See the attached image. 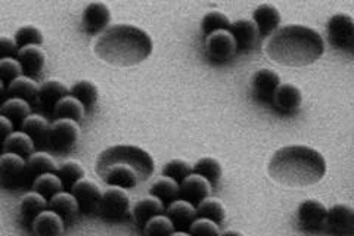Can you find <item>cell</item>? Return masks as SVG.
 Returning <instances> with one entry per match:
<instances>
[{"label": "cell", "instance_id": "cell-24", "mask_svg": "<svg viewBox=\"0 0 354 236\" xmlns=\"http://www.w3.org/2000/svg\"><path fill=\"white\" fill-rule=\"evenodd\" d=\"M68 95H70V89L66 87L62 82L52 78V80H46L41 86H39L37 100L44 108L53 109V107L57 105L62 98Z\"/></svg>", "mask_w": 354, "mask_h": 236}, {"label": "cell", "instance_id": "cell-10", "mask_svg": "<svg viewBox=\"0 0 354 236\" xmlns=\"http://www.w3.org/2000/svg\"><path fill=\"white\" fill-rule=\"evenodd\" d=\"M130 208L129 194L123 188L109 186L102 194L99 212L106 219H120L126 216Z\"/></svg>", "mask_w": 354, "mask_h": 236}, {"label": "cell", "instance_id": "cell-1", "mask_svg": "<svg viewBox=\"0 0 354 236\" xmlns=\"http://www.w3.org/2000/svg\"><path fill=\"white\" fill-rule=\"evenodd\" d=\"M268 172L276 183L290 188H307L319 183L325 177L326 160L312 146L290 145L272 155Z\"/></svg>", "mask_w": 354, "mask_h": 236}, {"label": "cell", "instance_id": "cell-27", "mask_svg": "<svg viewBox=\"0 0 354 236\" xmlns=\"http://www.w3.org/2000/svg\"><path fill=\"white\" fill-rule=\"evenodd\" d=\"M31 114V107L28 102L18 98H9L8 100L0 107V116L6 117L14 127H21L22 122Z\"/></svg>", "mask_w": 354, "mask_h": 236}, {"label": "cell", "instance_id": "cell-26", "mask_svg": "<svg viewBox=\"0 0 354 236\" xmlns=\"http://www.w3.org/2000/svg\"><path fill=\"white\" fill-rule=\"evenodd\" d=\"M35 148L36 145L28 134H26L22 130H18L9 134L2 149L8 154H15L22 156V158H28L31 154H35Z\"/></svg>", "mask_w": 354, "mask_h": 236}, {"label": "cell", "instance_id": "cell-37", "mask_svg": "<svg viewBox=\"0 0 354 236\" xmlns=\"http://www.w3.org/2000/svg\"><path fill=\"white\" fill-rule=\"evenodd\" d=\"M57 176L62 182V186L66 189H71L77 182L84 179V168L79 161L68 160L64 161L57 168Z\"/></svg>", "mask_w": 354, "mask_h": 236}, {"label": "cell", "instance_id": "cell-20", "mask_svg": "<svg viewBox=\"0 0 354 236\" xmlns=\"http://www.w3.org/2000/svg\"><path fill=\"white\" fill-rule=\"evenodd\" d=\"M254 24L257 26L259 31L263 35H273V33L281 28V12L278 8L270 5V3H263L259 5L252 12Z\"/></svg>", "mask_w": 354, "mask_h": 236}, {"label": "cell", "instance_id": "cell-14", "mask_svg": "<svg viewBox=\"0 0 354 236\" xmlns=\"http://www.w3.org/2000/svg\"><path fill=\"white\" fill-rule=\"evenodd\" d=\"M272 102L282 114H294L301 107L303 93L292 83H281L273 93Z\"/></svg>", "mask_w": 354, "mask_h": 236}, {"label": "cell", "instance_id": "cell-47", "mask_svg": "<svg viewBox=\"0 0 354 236\" xmlns=\"http://www.w3.org/2000/svg\"><path fill=\"white\" fill-rule=\"evenodd\" d=\"M170 236H192L191 233H187V232H185V230H174Z\"/></svg>", "mask_w": 354, "mask_h": 236}, {"label": "cell", "instance_id": "cell-39", "mask_svg": "<svg viewBox=\"0 0 354 236\" xmlns=\"http://www.w3.org/2000/svg\"><path fill=\"white\" fill-rule=\"evenodd\" d=\"M15 43L18 49L19 48H24V46H40L43 43L44 37H43V33L40 28H37L36 26H24L21 27L17 33H15V37H14Z\"/></svg>", "mask_w": 354, "mask_h": 236}, {"label": "cell", "instance_id": "cell-15", "mask_svg": "<svg viewBox=\"0 0 354 236\" xmlns=\"http://www.w3.org/2000/svg\"><path fill=\"white\" fill-rule=\"evenodd\" d=\"M182 199L189 201L191 204H199L203 199L212 197L213 185L201 174L192 173L179 183Z\"/></svg>", "mask_w": 354, "mask_h": 236}, {"label": "cell", "instance_id": "cell-43", "mask_svg": "<svg viewBox=\"0 0 354 236\" xmlns=\"http://www.w3.org/2000/svg\"><path fill=\"white\" fill-rule=\"evenodd\" d=\"M21 74H22V69H21L18 60H15V58L0 60V80L6 82L9 84Z\"/></svg>", "mask_w": 354, "mask_h": 236}, {"label": "cell", "instance_id": "cell-42", "mask_svg": "<svg viewBox=\"0 0 354 236\" xmlns=\"http://www.w3.org/2000/svg\"><path fill=\"white\" fill-rule=\"evenodd\" d=\"M189 233L192 236H220L221 232L218 228V223L209 219L199 217L195 219L189 226Z\"/></svg>", "mask_w": 354, "mask_h": 236}, {"label": "cell", "instance_id": "cell-11", "mask_svg": "<svg viewBox=\"0 0 354 236\" xmlns=\"http://www.w3.org/2000/svg\"><path fill=\"white\" fill-rule=\"evenodd\" d=\"M325 229L335 236H354V210L347 204L328 208Z\"/></svg>", "mask_w": 354, "mask_h": 236}, {"label": "cell", "instance_id": "cell-2", "mask_svg": "<svg viewBox=\"0 0 354 236\" xmlns=\"http://www.w3.org/2000/svg\"><path fill=\"white\" fill-rule=\"evenodd\" d=\"M155 163L151 154L135 145L109 146L99 154L96 172L109 186L136 188L152 176Z\"/></svg>", "mask_w": 354, "mask_h": 236}, {"label": "cell", "instance_id": "cell-3", "mask_svg": "<svg viewBox=\"0 0 354 236\" xmlns=\"http://www.w3.org/2000/svg\"><path fill=\"white\" fill-rule=\"evenodd\" d=\"M269 58L285 66H307L325 52L322 36L306 26H285L269 36L264 46Z\"/></svg>", "mask_w": 354, "mask_h": 236}, {"label": "cell", "instance_id": "cell-28", "mask_svg": "<svg viewBox=\"0 0 354 236\" xmlns=\"http://www.w3.org/2000/svg\"><path fill=\"white\" fill-rule=\"evenodd\" d=\"M49 210L55 211L57 215H59L64 220H70L77 216V212L80 211L79 202L74 198L71 192H59L57 195H53L49 202Z\"/></svg>", "mask_w": 354, "mask_h": 236}, {"label": "cell", "instance_id": "cell-38", "mask_svg": "<svg viewBox=\"0 0 354 236\" xmlns=\"http://www.w3.org/2000/svg\"><path fill=\"white\" fill-rule=\"evenodd\" d=\"M174 230V224L164 215L155 216L143 224V236H170Z\"/></svg>", "mask_w": 354, "mask_h": 236}, {"label": "cell", "instance_id": "cell-46", "mask_svg": "<svg viewBox=\"0 0 354 236\" xmlns=\"http://www.w3.org/2000/svg\"><path fill=\"white\" fill-rule=\"evenodd\" d=\"M220 236H243V235L241 232H238V230L230 229V230H226L223 233H220Z\"/></svg>", "mask_w": 354, "mask_h": 236}, {"label": "cell", "instance_id": "cell-48", "mask_svg": "<svg viewBox=\"0 0 354 236\" xmlns=\"http://www.w3.org/2000/svg\"><path fill=\"white\" fill-rule=\"evenodd\" d=\"M5 95V86H3V82L0 80V98H2Z\"/></svg>", "mask_w": 354, "mask_h": 236}, {"label": "cell", "instance_id": "cell-9", "mask_svg": "<svg viewBox=\"0 0 354 236\" xmlns=\"http://www.w3.org/2000/svg\"><path fill=\"white\" fill-rule=\"evenodd\" d=\"M328 208L319 199H304L298 204L297 221L306 230H322L326 224Z\"/></svg>", "mask_w": 354, "mask_h": 236}, {"label": "cell", "instance_id": "cell-40", "mask_svg": "<svg viewBox=\"0 0 354 236\" xmlns=\"http://www.w3.org/2000/svg\"><path fill=\"white\" fill-rule=\"evenodd\" d=\"M230 24V19L223 12H220V10H212V12L205 14L201 21V27L205 35L218 30H229Z\"/></svg>", "mask_w": 354, "mask_h": 236}, {"label": "cell", "instance_id": "cell-22", "mask_svg": "<svg viewBox=\"0 0 354 236\" xmlns=\"http://www.w3.org/2000/svg\"><path fill=\"white\" fill-rule=\"evenodd\" d=\"M50 125L49 120L46 117H43L40 114H30L26 121L22 122V131L32 139L35 145L43 146L46 145L49 140V133H50Z\"/></svg>", "mask_w": 354, "mask_h": 236}, {"label": "cell", "instance_id": "cell-12", "mask_svg": "<svg viewBox=\"0 0 354 236\" xmlns=\"http://www.w3.org/2000/svg\"><path fill=\"white\" fill-rule=\"evenodd\" d=\"M71 194L79 202L82 211L92 215V212H99V204L102 199V190L95 182L88 179H82L71 188Z\"/></svg>", "mask_w": 354, "mask_h": 236}, {"label": "cell", "instance_id": "cell-29", "mask_svg": "<svg viewBox=\"0 0 354 236\" xmlns=\"http://www.w3.org/2000/svg\"><path fill=\"white\" fill-rule=\"evenodd\" d=\"M55 118H66V120H73L75 122H80L84 118V112L86 108L80 102L79 99H75L74 96L68 95L62 98L59 102L53 107L52 109Z\"/></svg>", "mask_w": 354, "mask_h": 236}, {"label": "cell", "instance_id": "cell-16", "mask_svg": "<svg viewBox=\"0 0 354 236\" xmlns=\"http://www.w3.org/2000/svg\"><path fill=\"white\" fill-rule=\"evenodd\" d=\"M111 22V10L104 2H92L88 3L83 12V26L87 33L101 35L109 27Z\"/></svg>", "mask_w": 354, "mask_h": 236}, {"label": "cell", "instance_id": "cell-35", "mask_svg": "<svg viewBox=\"0 0 354 236\" xmlns=\"http://www.w3.org/2000/svg\"><path fill=\"white\" fill-rule=\"evenodd\" d=\"M196 215L199 217L221 223L226 219V208L220 199L214 197H208L199 202V204H196Z\"/></svg>", "mask_w": 354, "mask_h": 236}, {"label": "cell", "instance_id": "cell-31", "mask_svg": "<svg viewBox=\"0 0 354 236\" xmlns=\"http://www.w3.org/2000/svg\"><path fill=\"white\" fill-rule=\"evenodd\" d=\"M48 210V199L43 198L40 194L31 190V192L26 194L21 198L19 202V212L24 220L32 221L36 216H39L41 211Z\"/></svg>", "mask_w": 354, "mask_h": 236}, {"label": "cell", "instance_id": "cell-4", "mask_svg": "<svg viewBox=\"0 0 354 236\" xmlns=\"http://www.w3.org/2000/svg\"><path fill=\"white\" fill-rule=\"evenodd\" d=\"M93 51L109 65L135 66L149 58L152 39L145 30L135 26H109L97 36Z\"/></svg>", "mask_w": 354, "mask_h": 236}, {"label": "cell", "instance_id": "cell-23", "mask_svg": "<svg viewBox=\"0 0 354 236\" xmlns=\"http://www.w3.org/2000/svg\"><path fill=\"white\" fill-rule=\"evenodd\" d=\"M164 211V202L158 199L157 197L149 195L139 199L131 208V215L135 217V221L139 226H143L148 220H151L155 216L162 215Z\"/></svg>", "mask_w": 354, "mask_h": 236}, {"label": "cell", "instance_id": "cell-44", "mask_svg": "<svg viewBox=\"0 0 354 236\" xmlns=\"http://www.w3.org/2000/svg\"><path fill=\"white\" fill-rule=\"evenodd\" d=\"M18 46L14 39L2 36L0 37V60L5 58H14L18 55Z\"/></svg>", "mask_w": 354, "mask_h": 236}, {"label": "cell", "instance_id": "cell-34", "mask_svg": "<svg viewBox=\"0 0 354 236\" xmlns=\"http://www.w3.org/2000/svg\"><path fill=\"white\" fill-rule=\"evenodd\" d=\"M192 172L204 176L212 185L218 183L221 176H223V168H221L220 161L213 158V156H204V158H199L192 165Z\"/></svg>", "mask_w": 354, "mask_h": 236}, {"label": "cell", "instance_id": "cell-41", "mask_svg": "<svg viewBox=\"0 0 354 236\" xmlns=\"http://www.w3.org/2000/svg\"><path fill=\"white\" fill-rule=\"evenodd\" d=\"M192 165L186 160L182 158H174L170 160L167 164L162 167V176H167L174 179L177 182H182L185 177L192 174Z\"/></svg>", "mask_w": 354, "mask_h": 236}, {"label": "cell", "instance_id": "cell-7", "mask_svg": "<svg viewBox=\"0 0 354 236\" xmlns=\"http://www.w3.org/2000/svg\"><path fill=\"white\" fill-rule=\"evenodd\" d=\"M328 36L337 49L351 53L354 49V19L347 14H335L328 22Z\"/></svg>", "mask_w": 354, "mask_h": 236}, {"label": "cell", "instance_id": "cell-13", "mask_svg": "<svg viewBox=\"0 0 354 236\" xmlns=\"http://www.w3.org/2000/svg\"><path fill=\"white\" fill-rule=\"evenodd\" d=\"M281 84L279 74L270 69H260L251 78L252 95L263 102H272L276 89Z\"/></svg>", "mask_w": 354, "mask_h": 236}, {"label": "cell", "instance_id": "cell-5", "mask_svg": "<svg viewBox=\"0 0 354 236\" xmlns=\"http://www.w3.org/2000/svg\"><path fill=\"white\" fill-rule=\"evenodd\" d=\"M28 181L26 158L8 152L0 156V185L15 189L26 185Z\"/></svg>", "mask_w": 354, "mask_h": 236}, {"label": "cell", "instance_id": "cell-32", "mask_svg": "<svg viewBox=\"0 0 354 236\" xmlns=\"http://www.w3.org/2000/svg\"><path fill=\"white\" fill-rule=\"evenodd\" d=\"M151 195L164 201H174L180 197V185L177 181L167 176H161L151 185Z\"/></svg>", "mask_w": 354, "mask_h": 236}, {"label": "cell", "instance_id": "cell-30", "mask_svg": "<svg viewBox=\"0 0 354 236\" xmlns=\"http://www.w3.org/2000/svg\"><path fill=\"white\" fill-rule=\"evenodd\" d=\"M57 163L46 152H35L27 158V172L31 182L41 174L57 173Z\"/></svg>", "mask_w": 354, "mask_h": 236}, {"label": "cell", "instance_id": "cell-8", "mask_svg": "<svg viewBox=\"0 0 354 236\" xmlns=\"http://www.w3.org/2000/svg\"><path fill=\"white\" fill-rule=\"evenodd\" d=\"M236 42L229 30L209 33L205 37L207 56L214 62H227L236 53Z\"/></svg>", "mask_w": 354, "mask_h": 236}, {"label": "cell", "instance_id": "cell-33", "mask_svg": "<svg viewBox=\"0 0 354 236\" xmlns=\"http://www.w3.org/2000/svg\"><path fill=\"white\" fill-rule=\"evenodd\" d=\"M31 188L35 192L40 194L43 198H52L53 195H57L59 192H62V182L59 181V177L57 176V173H46L41 174L39 177H36L35 181L31 182Z\"/></svg>", "mask_w": 354, "mask_h": 236}, {"label": "cell", "instance_id": "cell-45", "mask_svg": "<svg viewBox=\"0 0 354 236\" xmlns=\"http://www.w3.org/2000/svg\"><path fill=\"white\" fill-rule=\"evenodd\" d=\"M14 131V125L6 117L0 116V149L3 148V143L10 133Z\"/></svg>", "mask_w": 354, "mask_h": 236}, {"label": "cell", "instance_id": "cell-18", "mask_svg": "<svg viewBox=\"0 0 354 236\" xmlns=\"http://www.w3.org/2000/svg\"><path fill=\"white\" fill-rule=\"evenodd\" d=\"M230 35L234 36L236 42V48L242 51H248L256 46L259 40L260 31L257 26L254 24V21L250 18H242L235 22H232L229 27Z\"/></svg>", "mask_w": 354, "mask_h": 236}, {"label": "cell", "instance_id": "cell-25", "mask_svg": "<svg viewBox=\"0 0 354 236\" xmlns=\"http://www.w3.org/2000/svg\"><path fill=\"white\" fill-rule=\"evenodd\" d=\"M6 92H8V95H10V98H18V99H22V100H26V102L31 104L37 100L39 86L31 77L19 75L15 78V80H12L8 84Z\"/></svg>", "mask_w": 354, "mask_h": 236}, {"label": "cell", "instance_id": "cell-6", "mask_svg": "<svg viewBox=\"0 0 354 236\" xmlns=\"http://www.w3.org/2000/svg\"><path fill=\"white\" fill-rule=\"evenodd\" d=\"M80 139L79 122L66 118H58L50 125L48 145L55 151H70Z\"/></svg>", "mask_w": 354, "mask_h": 236}, {"label": "cell", "instance_id": "cell-21", "mask_svg": "<svg viewBox=\"0 0 354 236\" xmlns=\"http://www.w3.org/2000/svg\"><path fill=\"white\" fill-rule=\"evenodd\" d=\"M165 216L171 220L174 228H179L180 230L189 229L194 220L198 217L196 207L186 199L171 201L170 206L167 207V215Z\"/></svg>", "mask_w": 354, "mask_h": 236}, {"label": "cell", "instance_id": "cell-19", "mask_svg": "<svg viewBox=\"0 0 354 236\" xmlns=\"http://www.w3.org/2000/svg\"><path fill=\"white\" fill-rule=\"evenodd\" d=\"M17 60L21 65L22 73L27 77L39 75L46 64V55L41 51L40 46H24L19 48Z\"/></svg>", "mask_w": 354, "mask_h": 236}, {"label": "cell", "instance_id": "cell-17", "mask_svg": "<svg viewBox=\"0 0 354 236\" xmlns=\"http://www.w3.org/2000/svg\"><path fill=\"white\" fill-rule=\"evenodd\" d=\"M31 230L35 236H62L65 221L52 210H44L31 221Z\"/></svg>", "mask_w": 354, "mask_h": 236}, {"label": "cell", "instance_id": "cell-36", "mask_svg": "<svg viewBox=\"0 0 354 236\" xmlns=\"http://www.w3.org/2000/svg\"><path fill=\"white\" fill-rule=\"evenodd\" d=\"M70 95L75 99H79L84 108H92L96 105L99 99V91L93 82L91 80H80L73 84L70 89Z\"/></svg>", "mask_w": 354, "mask_h": 236}]
</instances>
